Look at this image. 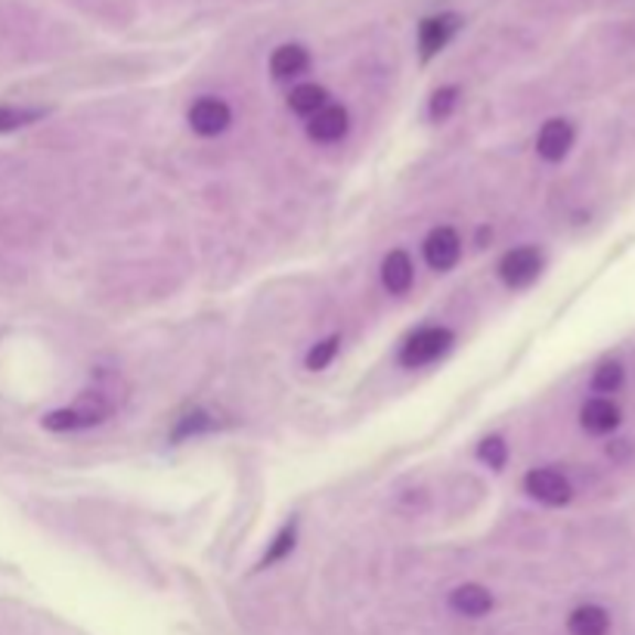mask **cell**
<instances>
[{"mask_svg": "<svg viewBox=\"0 0 635 635\" xmlns=\"http://www.w3.org/2000/svg\"><path fill=\"white\" fill-rule=\"evenodd\" d=\"M453 348V332L444 326H428V329H419V332L403 345L400 350V363L406 369H419V366H428L434 360H441L446 350Z\"/></svg>", "mask_w": 635, "mask_h": 635, "instance_id": "1", "label": "cell"}, {"mask_svg": "<svg viewBox=\"0 0 635 635\" xmlns=\"http://www.w3.org/2000/svg\"><path fill=\"white\" fill-rule=\"evenodd\" d=\"M112 413V406L103 398H81L75 406L68 410H56V413L44 415V428L50 431H78L91 428V425H99L106 422Z\"/></svg>", "mask_w": 635, "mask_h": 635, "instance_id": "2", "label": "cell"}, {"mask_svg": "<svg viewBox=\"0 0 635 635\" xmlns=\"http://www.w3.org/2000/svg\"><path fill=\"white\" fill-rule=\"evenodd\" d=\"M525 490L530 493L533 499L546 502V506H568L573 496L568 477L558 475L552 468H533V472L525 477Z\"/></svg>", "mask_w": 635, "mask_h": 635, "instance_id": "3", "label": "cell"}, {"mask_svg": "<svg viewBox=\"0 0 635 635\" xmlns=\"http://www.w3.org/2000/svg\"><path fill=\"white\" fill-rule=\"evenodd\" d=\"M540 271H542V254L537 252V248H530V245L508 252L506 257H502V264H499V276H502L511 288L530 286V283L540 276Z\"/></svg>", "mask_w": 635, "mask_h": 635, "instance_id": "4", "label": "cell"}, {"mask_svg": "<svg viewBox=\"0 0 635 635\" xmlns=\"http://www.w3.org/2000/svg\"><path fill=\"white\" fill-rule=\"evenodd\" d=\"M230 121H233V115H230V106H226L223 99L205 96V99L192 103L190 127L195 134H202V137H218V134H223V130L230 127Z\"/></svg>", "mask_w": 635, "mask_h": 635, "instance_id": "5", "label": "cell"}, {"mask_svg": "<svg viewBox=\"0 0 635 635\" xmlns=\"http://www.w3.org/2000/svg\"><path fill=\"white\" fill-rule=\"evenodd\" d=\"M462 254V239L456 230L449 226H437L428 239H425V261H428L431 271L444 273L449 267H456Z\"/></svg>", "mask_w": 635, "mask_h": 635, "instance_id": "6", "label": "cell"}, {"mask_svg": "<svg viewBox=\"0 0 635 635\" xmlns=\"http://www.w3.org/2000/svg\"><path fill=\"white\" fill-rule=\"evenodd\" d=\"M573 146V127L571 121H564V118H552V121H546L540 130V137H537V152H540L546 161H561L568 152H571Z\"/></svg>", "mask_w": 635, "mask_h": 635, "instance_id": "7", "label": "cell"}, {"mask_svg": "<svg viewBox=\"0 0 635 635\" xmlns=\"http://www.w3.org/2000/svg\"><path fill=\"white\" fill-rule=\"evenodd\" d=\"M307 134L317 140V144H335L348 134V112L341 106H326L319 109L310 121H307Z\"/></svg>", "mask_w": 635, "mask_h": 635, "instance_id": "8", "label": "cell"}, {"mask_svg": "<svg viewBox=\"0 0 635 635\" xmlns=\"http://www.w3.org/2000/svg\"><path fill=\"white\" fill-rule=\"evenodd\" d=\"M459 29V17H431L422 22L419 29V44H422V56L431 60L437 50H444L449 44V38Z\"/></svg>", "mask_w": 635, "mask_h": 635, "instance_id": "9", "label": "cell"}, {"mask_svg": "<svg viewBox=\"0 0 635 635\" xmlns=\"http://www.w3.org/2000/svg\"><path fill=\"white\" fill-rule=\"evenodd\" d=\"M381 283L391 295H406L413 286V261L406 252H391L381 264Z\"/></svg>", "mask_w": 635, "mask_h": 635, "instance_id": "10", "label": "cell"}, {"mask_svg": "<svg viewBox=\"0 0 635 635\" xmlns=\"http://www.w3.org/2000/svg\"><path fill=\"white\" fill-rule=\"evenodd\" d=\"M449 607L456 614H465V617H484L493 611V595L484 586H475V583H465L453 595H449Z\"/></svg>", "mask_w": 635, "mask_h": 635, "instance_id": "11", "label": "cell"}, {"mask_svg": "<svg viewBox=\"0 0 635 635\" xmlns=\"http://www.w3.org/2000/svg\"><path fill=\"white\" fill-rule=\"evenodd\" d=\"M580 422H583V428H586L589 434H607V431H614L620 425V410L611 400L595 398L583 406Z\"/></svg>", "mask_w": 635, "mask_h": 635, "instance_id": "12", "label": "cell"}, {"mask_svg": "<svg viewBox=\"0 0 635 635\" xmlns=\"http://www.w3.org/2000/svg\"><path fill=\"white\" fill-rule=\"evenodd\" d=\"M607 626H611L607 611L595 607V604H583V607H576L571 617H568L571 635H607Z\"/></svg>", "mask_w": 635, "mask_h": 635, "instance_id": "13", "label": "cell"}, {"mask_svg": "<svg viewBox=\"0 0 635 635\" xmlns=\"http://www.w3.org/2000/svg\"><path fill=\"white\" fill-rule=\"evenodd\" d=\"M307 65H310V56H307V50L298 47V44H286V47H279L271 56L273 78H279V81L301 75Z\"/></svg>", "mask_w": 635, "mask_h": 635, "instance_id": "14", "label": "cell"}, {"mask_svg": "<svg viewBox=\"0 0 635 635\" xmlns=\"http://www.w3.org/2000/svg\"><path fill=\"white\" fill-rule=\"evenodd\" d=\"M326 99H329V96H326L322 87H317V84H301V87H295V91H292V96H288V106H292V112L304 115V118H314L319 109H326V106H329Z\"/></svg>", "mask_w": 635, "mask_h": 635, "instance_id": "15", "label": "cell"}, {"mask_svg": "<svg viewBox=\"0 0 635 635\" xmlns=\"http://www.w3.org/2000/svg\"><path fill=\"white\" fill-rule=\"evenodd\" d=\"M38 118H44V109H17V106H0V134H10L19 127L32 125Z\"/></svg>", "mask_w": 635, "mask_h": 635, "instance_id": "16", "label": "cell"}, {"mask_svg": "<svg viewBox=\"0 0 635 635\" xmlns=\"http://www.w3.org/2000/svg\"><path fill=\"white\" fill-rule=\"evenodd\" d=\"M620 384H623V366L620 363L599 366V369H595V375H592V388H595V391H602V394L617 391Z\"/></svg>", "mask_w": 635, "mask_h": 635, "instance_id": "17", "label": "cell"}, {"mask_svg": "<svg viewBox=\"0 0 635 635\" xmlns=\"http://www.w3.org/2000/svg\"><path fill=\"white\" fill-rule=\"evenodd\" d=\"M292 549H295V525H288L279 530V537L273 540V546L267 549V555H264L261 564H264V568H267V564H276V561H283Z\"/></svg>", "mask_w": 635, "mask_h": 635, "instance_id": "18", "label": "cell"}, {"mask_svg": "<svg viewBox=\"0 0 635 635\" xmlns=\"http://www.w3.org/2000/svg\"><path fill=\"white\" fill-rule=\"evenodd\" d=\"M335 353H338V338H326L322 345H317V348L307 353V369H314V372L326 369V366L332 363Z\"/></svg>", "mask_w": 635, "mask_h": 635, "instance_id": "19", "label": "cell"}, {"mask_svg": "<svg viewBox=\"0 0 635 635\" xmlns=\"http://www.w3.org/2000/svg\"><path fill=\"white\" fill-rule=\"evenodd\" d=\"M456 99H459V91H456V87L437 91L434 99H431V118H434V121H444L446 115L453 112V106H456Z\"/></svg>", "mask_w": 635, "mask_h": 635, "instance_id": "20", "label": "cell"}, {"mask_svg": "<svg viewBox=\"0 0 635 635\" xmlns=\"http://www.w3.org/2000/svg\"><path fill=\"white\" fill-rule=\"evenodd\" d=\"M477 456L487 462L490 468H496V472H499V468L506 465V444H502L499 437H487L484 444L477 446Z\"/></svg>", "mask_w": 635, "mask_h": 635, "instance_id": "21", "label": "cell"}, {"mask_svg": "<svg viewBox=\"0 0 635 635\" xmlns=\"http://www.w3.org/2000/svg\"><path fill=\"white\" fill-rule=\"evenodd\" d=\"M211 422H208L205 413H195V415H187L183 422H180V428L174 431V437L180 441V437H190V434H199V431H205Z\"/></svg>", "mask_w": 635, "mask_h": 635, "instance_id": "22", "label": "cell"}]
</instances>
